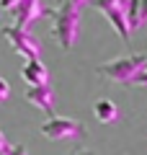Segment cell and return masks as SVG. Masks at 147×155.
<instances>
[{"instance_id":"1","label":"cell","mask_w":147,"mask_h":155,"mask_svg":"<svg viewBox=\"0 0 147 155\" xmlns=\"http://www.w3.org/2000/svg\"><path fill=\"white\" fill-rule=\"evenodd\" d=\"M41 16L52 21V36L57 39V44L62 49H72L80 34V8L70 0H62L57 8H44Z\"/></svg>"},{"instance_id":"2","label":"cell","mask_w":147,"mask_h":155,"mask_svg":"<svg viewBox=\"0 0 147 155\" xmlns=\"http://www.w3.org/2000/svg\"><path fill=\"white\" fill-rule=\"evenodd\" d=\"M147 65V54H124L119 60H111L106 65H98L96 72L109 83H119V85H132V78Z\"/></svg>"},{"instance_id":"3","label":"cell","mask_w":147,"mask_h":155,"mask_svg":"<svg viewBox=\"0 0 147 155\" xmlns=\"http://www.w3.org/2000/svg\"><path fill=\"white\" fill-rule=\"evenodd\" d=\"M3 39H5L21 57H26V60H36V57L41 54V47H39L36 36H34L28 28H23V26H8V28H3Z\"/></svg>"},{"instance_id":"4","label":"cell","mask_w":147,"mask_h":155,"mask_svg":"<svg viewBox=\"0 0 147 155\" xmlns=\"http://www.w3.org/2000/svg\"><path fill=\"white\" fill-rule=\"evenodd\" d=\"M41 134L54 142H62V140H72V137H83L85 134V127H83L77 119H67V116H52L41 124Z\"/></svg>"},{"instance_id":"5","label":"cell","mask_w":147,"mask_h":155,"mask_svg":"<svg viewBox=\"0 0 147 155\" xmlns=\"http://www.w3.org/2000/svg\"><path fill=\"white\" fill-rule=\"evenodd\" d=\"M41 0H18L16 5L11 8L13 13V26H23L28 28L34 21H39L41 18Z\"/></svg>"},{"instance_id":"6","label":"cell","mask_w":147,"mask_h":155,"mask_svg":"<svg viewBox=\"0 0 147 155\" xmlns=\"http://www.w3.org/2000/svg\"><path fill=\"white\" fill-rule=\"evenodd\" d=\"M23 98H26L28 104H34L36 109L47 111V114H52V111H54V91H52V85H49V83L28 85L26 93H23Z\"/></svg>"},{"instance_id":"7","label":"cell","mask_w":147,"mask_h":155,"mask_svg":"<svg viewBox=\"0 0 147 155\" xmlns=\"http://www.w3.org/2000/svg\"><path fill=\"white\" fill-rule=\"evenodd\" d=\"M23 80H26V85H41V83H49V70L44 67V62L39 60H28L26 65H23L21 70Z\"/></svg>"},{"instance_id":"8","label":"cell","mask_w":147,"mask_h":155,"mask_svg":"<svg viewBox=\"0 0 147 155\" xmlns=\"http://www.w3.org/2000/svg\"><path fill=\"white\" fill-rule=\"evenodd\" d=\"M103 13L106 18H109V23L119 31V36H121V41H129V23H126V13H124V8H103Z\"/></svg>"},{"instance_id":"9","label":"cell","mask_w":147,"mask_h":155,"mask_svg":"<svg viewBox=\"0 0 147 155\" xmlns=\"http://www.w3.org/2000/svg\"><path fill=\"white\" fill-rule=\"evenodd\" d=\"M93 114H96V119H98L101 124H114V122H119V106H116L114 101H109V98L96 101Z\"/></svg>"},{"instance_id":"10","label":"cell","mask_w":147,"mask_h":155,"mask_svg":"<svg viewBox=\"0 0 147 155\" xmlns=\"http://www.w3.org/2000/svg\"><path fill=\"white\" fill-rule=\"evenodd\" d=\"M90 3L98 8V11H103V8H124L126 0H90Z\"/></svg>"},{"instance_id":"11","label":"cell","mask_w":147,"mask_h":155,"mask_svg":"<svg viewBox=\"0 0 147 155\" xmlns=\"http://www.w3.org/2000/svg\"><path fill=\"white\" fill-rule=\"evenodd\" d=\"M132 85H147V67H142V70L132 78Z\"/></svg>"},{"instance_id":"12","label":"cell","mask_w":147,"mask_h":155,"mask_svg":"<svg viewBox=\"0 0 147 155\" xmlns=\"http://www.w3.org/2000/svg\"><path fill=\"white\" fill-rule=\"evenodd\" d=\"M8 96H11V85H8V80H3V78H0V104H3V101H8Z\"/></svg>"},{"instance_id":"13","label":"cell","mask_w":147,"mask_h":155,"mask_svg":"<svg viewBox=\"0 0 147 155\" xmlns=\"http://www.w3.org/2000/svg\"><path fill=\"white\" fill-rule=\"evenodd\" d=\"M11 147H13V145L5 140V134L0 132V153H3V155H11Z\"/></svg>"},{"instance_id":"14","label":"cell","mask_w":147,"mask_h":155,"mask_svg":"<svg viewBox=\"0 0 147 155\" xmlns=\"http://www.w3.org/2000/svg\"><path fill=\"white\" fill-rule=\"evenodd\" d=\"M139 23H147V0H139Z\"/></svg>"},{"instance_id":"15","label":"cell","mask_w":147,"mask_h":155,"mask_svg":"<svg viewBox=\"0 0 147 155\" xmlns=\"http://www.w3.org/2000/svg\"><path fill=\"white\" fill-rule=\"evenodd\" d=\"M11 155H28V153H26L23 145H13V147H11Z\"/></svg>"},{"instance_id":"16","label":"cell","mask_w":147,"mask_h":155,"mask_svg":"<svg viewBox=\"0 0 147 155\" xmlns=\"http://www.w3.org/2000/svg\"><path fill=\"white\" fill-rule=\"evenodd\" d=\"M16 3H18V0H0V8H3V11H11Z\"/></svg>"},{"instance_id":"17","label":"cell","mask_w":147,"mask_h":155,"mask_svg":"<svg viewBox=\"0 0 147 155\" xmlns=\"http://www.w3.org/2000/svg\"><path fill=\"white\" fill-rule=\"evenodd\" d=\"M70 3H72V5H77V8H83L85 3H90V0H70Z\"/></svg>"},{"instance_id":"18","label":"cell","mask_w":147,"mask_h":155,"mask_svg":"<svg viewBox=\"0 0 147 155\" xmlns=\"http://www.w3.org/2000/svg\"><path fill=\"white\" fill-rule=\"evenodd\" d=\"M72 155H93V150H75Z\"/></svg>"},{"instance_id":"19","label":"cell","mask_w":147,"mask_h":155,"mask_svg":"<svg viewBox=\"0 0 147 155\" xmlns=\"http://www.w3.org/2000/svg\"><path fill=\"white\" fill-rule=\"evenodd\" d=\"M0 155H3V153H0Z\"/></svg>"}]
</instances>
